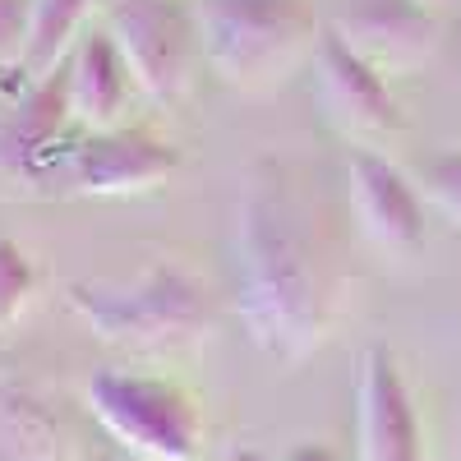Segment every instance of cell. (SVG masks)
Segmentation results:
<instances>
[{
    "label": "cell",
    "instance_id": "19",
    "mask_svg": "<svg viewBox=\"0 0 461 461\" xmlns=\"http://www.w3.org/2000/svg\"><path fill=\"white\" fill-rule=\"evenodd\" d=\"M425 5H438V0H425Z\"/></svg>",
    "mask_w": 461,
    "mask_h": 461
},
{
    "label": "cell",
    "instance_id": "7",
    "mask_svg": "<svg viewBox=\"0 0 461 461\" xmlns=\"http://www.w3.org/2000/svg\"><path fill=\"white\" fill-rule=\"evenodd\" d=\"M346 185H351V217L360 236L383 254H420L425 245V194L411 185L406 171H397L388 158L369 148H356L346 162Z\"/></svg>",
    "mask_w": 461,
    "mask_h": 461
},
{
    "label": "cell",
    "instance_id": "16",
    "mask_svg": "<svg viewBox=\"0 0 461 461\" xmlns=\"http://www.w3.org/2000/svg\"><path fill=\"white\" fill-rule=\"evenodd\" d=\"M32 32V0H0V69L23 65Z\"/></svg>",
    "mask_w": 461,
    "mask_h": 461
},
{
    "label": "cell",
    "instance_id": "15",
    "mask_svg": "<svg viewBox=\"0 0 461 461\" xmlns=\"http://www.w3.org/2000/svg\"><path fill=\"white\" fill-rule=\"evenodd\" d=\"M420 194L461 226V152H443L420 167Z\"/></svg>",
    "mask_w": 461,
    "mask_h": 461
},
{
    "label": "cell",
    "instance_id": "14",
    "mask_svg": "<svg viewBox=\"0 0 461 461\" xmlns=\"http://www.w3.org/2000/svg\"><path fill=\"white\" fill-rule=\"evenodd\" d=\"M32 291H37V267L28 263V254L10 236H0V328L19 323Z\"/></svg>",
    "mask_w": 461,
    "mask_h": 461
},
{
    "label": "cell",
    "instance_id": "17",
    "mask_svg": "<svg viewBox=\"0 0 461 461\" xmlns=\"http://www.w3.org/2000/svg\"><path fill=\"white\" fill-rule=\"evenodd\" d=\"M286 461H337L328 447H319V443H304V447H295V452H286Z\"/></svg>",
    "mask_w": 461,
    "mask_h": 461
},
{
    "label": "cell",
    "instance_id": "4",
    "mask_svg": "<svg viewBox=\"0 0 461 461\" xmlns=\"http://www.w3.org/2000/svg\"><path fill=\"white\" fill-rule=\"evenodd\" d=\"M84 397L97 425L139 461H199L203 415L176 383L125 369H97Z\"/></svg>",
    "mask_w": 461,
    "mask_h": 461
},
{
    "label": "cell",
    "instance_id": "18",
    "mask_svg": "<svg viewBox=\"0 0 461 461\" xmlns=\"http://www.w3.org/2000/svg\"><path fill=\"white\" fill-rule=\"evenodd\" d=\"M230 461H273V456H263V452H230Z\"/></svg>",
    "mask_w": 461,
    "mask_h": 461
},
{
    "label": "cell",
    "instance_id": "3",
    "mask_svg": "<svg viewBox=\"0 0 461 461\" xmlns=\"http://www.w3.org/2000/svg\"><path fill=\"white\" fill-rule=\"evenodd\" d=\"M203 60L240 93H267L319 42L310 0H189Z\"/></svg>",
    "mask_w": 461,
    "mask_h": 461
},
{
    "label": "cell",
    "instance_id": "10",
    "mask_svg": "<svg viewBox=\"0 0 461 461\" xmlns=\"http://www.w3.org/2000/svg\"><path fill=\"white\" fill-rule=\"evenodd\" d=\"M180 167V152L143 130H102L84 139L69 158V176L79 194H102V199H125V194H148L162 189Z\"/></svg>",
    "mask_w": 461,
    "mask_h": 461
},
{
    "label": "cell",
    "instance_id": "9",
    "mask_svg": "<svg viewBox=\"0 0 461 461\" xmlns=\"http://www.w3.org/2000/svg\"><path fill=\"white\" fill-rule=\"evenodd\" d=\"M328 28L383 74L425 65L438 37L425 0H341Z\"/></svg>",
    "mask_w": 461,
    "mask_h": 461
},
{
    "label": "cell",
    "instance_id": "13",
    "mask_svg": "<svg viewBox=\"0 0 461 461\" xmlns=\"http://www.w3.org/2000/svg\"><path fill=\"white\" fill-rule=\"evenodd\" d=\"M97 0H32V32H28V51H23V69L28 79L51 74L74 42L84 37V19L93 14Z\"/></svg>",
    "mask_w": 461,
    "mask_h": 461
},
{
    "label": "cell",
    "instance_id": "2",
    "mask_svg": "<svg viewBox=\"0 0 461 461\" xmlns=\"http://www.w3.org/2000/svg\"><path fill=\"white\" fill-rule=\"evenodd\" d=\"M69 310L93 328V337L130 351L194 346L212 323L203 282L180 263H152L130 282H74Z\"/></svg>",
    "mask_w": 461,
    "mask_h": 461
},
{
    "label": "cell",
    "instance_id": "8",
    "mask_svg": "<svg viewBox=\"0 0 461 461\" xmlns=\"http://www.w3.org/2000/svg\"><path fill=\"white\" fill-rule=\"evenodd\" d=\"M356 438H360V461H425V434H420L411 388L383 341H374L360 356Z\"/></svg>",
    "mask_w": 461,
    "mask_h": 461
},
{
    "label": "cell",
    "instance_id": "5",
    "mask_svg": "<svg viewBox=\"0 0 461 461\" xmlns=\"http://www.w3.org/2000/svg\"><path fill=\"white\" fill-rule=\"evenodd\" d=\"M102 28L121 47L139 97H148L152 106H171L194 88L203 60L194 5H185V0H106Z\"/></svg>",
    "mask_w": 461,
    "mask_h": 461
},
{
    "label": "cell",
    "instance_id": "11",
    "mask_svg": "<svg viewBox=\"0 0 461 461\" xmlns=\"http://www.w3.org/2000/svg\"><path fill=\"white\" fill-rule=\"evenodd\" d=\"M65 69H69V115L74 121L93 134L121 130L139 88H134V74H130L121 47H115V37L106 28H88L74 42V51L65 56Z\"/></svg>",
    "mask_w": 461,
    "mask_h": 461
},
{
    "label": "cell",
    "instance_id": "6",
    "mask_svg": "<svg viewBox=\"0 0 461 461\" xmlns=\"http://www.w3.org/2000/svg\"><path fill=\"white\" fill-rule=\"evenodd\" d=\"M314 93L323 115L351 139H388L402 130V106L365 56H356L332 28L314 42Z\"/></svg>",
    "mask_w": 461,
    "mask_h": 461
},
{
    "label": "cell",
    "instance_id": "12",
    "mask_svg": "<svg viewBox=\"0 0 461 461\" xmlns=\"http://www.w3.org/2000/svg\"><path fill=\"white\" fill-rule=\"evenodd\" d=\"M65 121H74V115H69V69L60 60L51 74L32 79L28 97L14 106V115L0 130V167L10 176L42 171V162L56 152L65 134Z\"/></svg>",
    "mask_w": 461,
    "mask_h": 461
},
{
    "label": "cell",
    "instance_id": "1",
    "mask_svg": "<svg viewBox=\"0 0 461 461\" xmlns=\"http://www.w3.org/2000/svg\"><path fill=\"white\" fill-rule=\"evenodd\" d=\"M236 310L249 341L282 365L314 356L337 314V277L319 217L273 158H258L240 189Z\"/></svg>",
    "mask_w": 461,
    "mask_h": 461
}]
</instances>
